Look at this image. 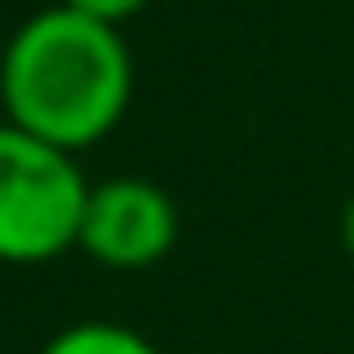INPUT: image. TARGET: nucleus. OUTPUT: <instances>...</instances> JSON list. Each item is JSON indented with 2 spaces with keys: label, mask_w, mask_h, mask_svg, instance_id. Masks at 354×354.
I'll return each instance as SVG.
<instances>
[{
  "label": "nucleus",
  "mask_w": 354,
  "mask_h": 354,
  "mask_svg": "<svg viewBox=\"0 0 354 354\" xmlns=\"http://www.w3.org/2000/svg\"><path fill=\"white\" fill-rule=\"evenodd\" d=\"M57 6H68V11H78V16H94V21H104V26H125L131 16H141L151 0H57Z\"/></svg>",
  "instance_id": "5"
},
{
  "label": "nucleus",
  "mask_w": 354,
  "mask_h": 354,
  "mask_svg": "<svg viewBox=\"0 0 354 354\" xmlns=\"http://www.w3.org/2000/svg\"><path fill=\"white\" fill-rule=\"evenodd\" d=\"M344 250H349V261H354V193H349V203H344Z\"/></svg>",
  "instance_id": "6"
},
{
  "label": "nucleus",
  "mask_w": 354,
  "mask_h": 354,
  "mask_svg": "<svg viewBox=\"0 0 354 354\" xmlns=\"http://www.w3.org/2000/svg\"><path fill=\"white\" fill-rule=\"evenodd\" d=\"M42 354H162L141 328H125L110 318H88V323H68L42 344Z\"/></svg>",
  "instance_id": "4"
},
{
  "label": "nucleus",
  "mask_w": 354,
  "mask_h": 354,
  "mask_svg": "<svg viewBox=\"0 0 354 354\" xmlns=\"http://www.w3.org/2000/svg\"><path fill=\"white\" fill-rule=\"evenodd\" d=\"M131 94L136 63L120 26H104L68 6L26 16L0 53L6 120L73 156L100 146L125 120Z\"/></svg>",
  "instance_id": "1"
},
{
  "label": "nucleus",
  "mask_w": 354,
  "mask_h": 354,
  "mask_svg": "<svg viewBox=\"0 0 354 354\" xmlns=\"http://www.w3.org/2000/svg\"><path fill=\"white\" fill-rule=\"evenodd\" d=\"M177 230H183V219H177V203L167 188H156L146 177H104L88 188L78 250L110 271H146L172 255Z\"/></svg>",
  "instance_id": "3"
},
{
  "label": "nucleus",
  "mask_w": 354,
  "mask_h": 354,
  "mask_svg": "<svg viewBox=\"0 0 354 354\" xmlns=\"http://www.w3.org/2000/svg\"><path fill=\"white\" fill-rule=\"evenodd\" d=\"M88 188L73 151L0 120V261L47 266L78 250Z\"/></svg>",
  "instance_id": "2"
}]
</instances>
